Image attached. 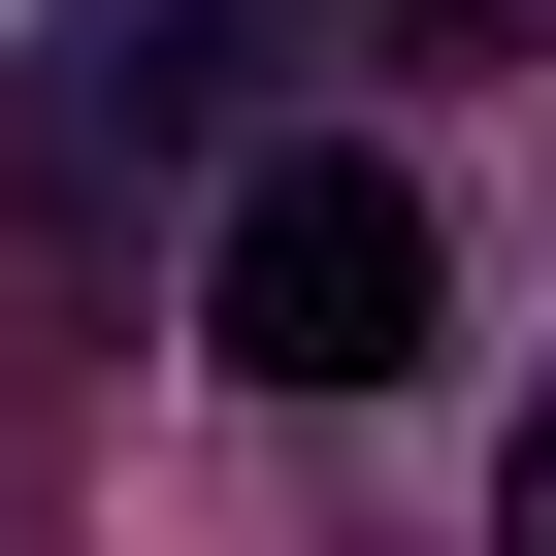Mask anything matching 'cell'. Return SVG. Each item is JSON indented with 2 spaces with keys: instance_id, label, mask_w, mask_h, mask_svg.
Instances as JSON below:
<instances>
[{
  "instance_id": "3",
  "label": "cell",
  "mask_w": 556,
  "mask_h": 556,
  "mask_svg": "<svg viewBox=\"0 0 556 556\" xmlns=\"http://www.w3.org/2000/svg\"><path fill=\"white\" fill-rule=\"evenodd\" d=\"M491 556H556V393H523V523H491Z\"/></svg>"
},
{
  "instance_id": "2",
  "label": "cell",
  "mask_w": 556,
  "mask_h": 556,
  "mask_svg": "<svg viewBox=\"0 0 556 556\" xmlns=\"http://www.w3.org/2000/svg\"><path fill=\"white\" fill-rule=\"evenodd\" d=\"M556 0H197V34H131V99L164 66H523Z\"/></svg>"
},
{
  "instance_id": "1",
  "label": "cell",
  "mask_w": 556,
  "mask_h": 556,
  "mask_svg": "<svg viewBox=\"0 0 556 556\" xmlns=\"http://www.w3.org/2000/svg\"><path fill=\"white\" fill-rule=\"evenodd\" d=\"M426 295H458V262H426V164H393V131H262L229 229H197V328H229L262 393H393Z\"/></svg>"
}]
</instances>
